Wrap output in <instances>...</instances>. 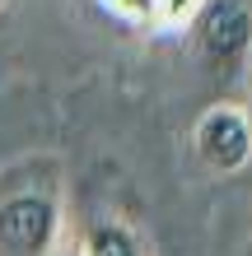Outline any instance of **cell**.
Listing matches in <instances>:
<instances>
[{
	"label": "cell",
	"instance_id": "cell-1",
	"mask_svg": "<svg viewBox=\"0 0 252 256\" xmlns=\"http://www.w3.org/2000/svg\"><path fill=\"white\" fill-rule=\"evenodd\" d=\"M61 238V168L28 158L0 172V256H52Z\"/></svg>",
	"mask_w": 252,
	"mask_h": 256
},
{
	"label": "cell",
	"instance_id": "cell-2",
	"mask_svg": "<svg viewBox=\"0 0 252 256\" xmlns=\"http://www.w3.org/2000/svg\"><path fill=\"white\" fill-rule=\"evenodd\" d=\"M191 42H196L201 66L215 80H238L252 56V10L247 0H201L191 14Z\"/></svg>",
	"mask_w": 252,
	"mask_h": 256
},
{
	"label": "cell",
	"instance_id": "cell-3",
	"mask_svg": "<svg viewBox=\"0 0 252 256\" xmlns=\"http://www.w3.org/2000/svg\"><path fill=\"white\" fill-rule=\"evenodd\" d=\"M191 154L210 172L229 177L252 163V112L238 98H215L191 126Z\"/></svg>",
	"mask_w": 252,
	"mask_h": 256
},
{
	"label": "cell",
	"instance_id": "cell-4",
	"mask_svg": "<svg viewBox=\"0 0 252 256\" xmlns=\"http://www.w3.org/2000/svg\"><path fill=\"white\" fill-rule=\"evenodd\" d=\"M80 256H145V242L122 219H94L80 238Z\"/></svg>",
	"mask_w": 252,
	"mask_h": 256
},
{
	"label": "cell",
	"instance_id": "cell-5",
	"mask_svg": "<svg viewBox=\"0 0 252 256\" xmlns=\"http://www.w3.org/2000/svg\"><path fill=\"white\" fill-rule=\"evenodd\" d=\"M154 5L159 0H103L108 14H117L122 24H136V28H154Z\"/></svg>",
	"mask_w": 252,
	"mask_h": 256
},
{
	"label": "cell",
	"instance_id": "cell-6",
	"mask_svg": "<svg viewBox=\"0 0 252 256\" xmlns=\"http://www.w3.org/2000/svg\"><path fill=\"white\" fill-rule=\"evenodd\" d=\"M201 0H159L154 5V28H187Z\"/></svg>",
	"mask_w": 252,
	"mask_h": 256
}]
</instances>
